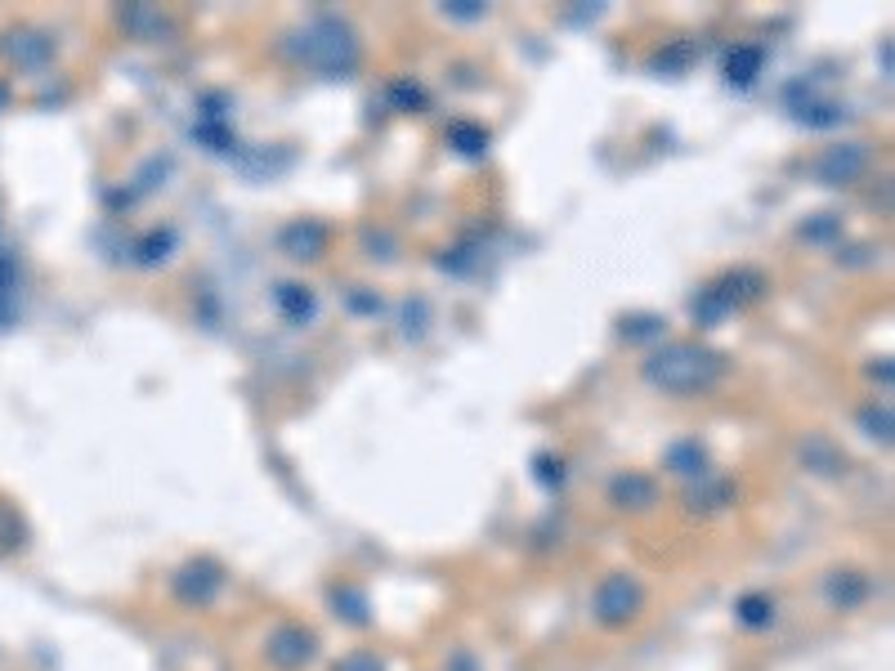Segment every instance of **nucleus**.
<instances>
[{
	"label": "nucleus",
	"instance_id": "nucleus-9",
	"mask_svg": "<svg viewBox=\"0 0 895 671\" xmlns=\"http://www.w3.org/2000/svg\"><path fill=\"white\" fill-rule=\"evenodd\" d=\"M278 305H282L291 318H310V314H314V296H305V286H282V291H278Z\"/></svg>",
	"mask_w": 895,
	"mask_h": 671
},
{
	"label": "nucleus",
	"instance_id": "nucleus-8",
	"mask_svg": "<svg viewBox=\"0 0 895 671\" xmlns=\"http://www.w3.org/2000/svg\"><path fill=\"white\" fill-rule=\"evenodd\" d=\"M282 242H287V246L295 242V260H314L318 251L327 246V233H323L318 224H295V229H287Z\"/></svg>",
	"mask_w": 895,
	"mask_h": 671
},
{
	"label": "nucleus",
	"instance_id": "nucleus-2",
	"mask_svg": "<svg viewBox=\"0 0 895 671\" xmlns=\"http://www.w3.org/2000/svg\"><path fill=\"white\" fill-rule=\"evenodd\" d=\"M295 54H301L310 68L318 72H350L359 63V40L346 23L336 19H318L301 32V46H295Z\"/></svg>",
	"mask_w": 895,
	"mask_h": 671
},
{
	"label": "nucleus",
	"instance_id": "nucleus-3",
	"mask_svg": "<svg viewBox=\"0 0 895 671\" xmlns=\"http://www.w3.org/2000/svg\"><path fill=\"white\" fill-rule=\"evenodd\" d=\"M641 605H645L641 582L627 577V573H614V577H605L601 586H595V613H601V622H609V626L631 622L636 613H641Z\"/></svg>",
	"mask_w": 895,
	"mask_h": 671
},
{
	"label": "nucleus",
	"instance_id": "nucleus-7",
	"mask_svg": "<svg viewBox=\"0 0 895 671\" xmlns=\"http://www.w3.org/2000/svg\"><path fill=\"white\" fill-rule=\"evenodd\" d=\"M654 497H658V488H654L645 475H622V479H614V501H618V507L645 511V507H654Z\"/></svg>",
	"mask_w": 895,
	"mask_h": 671
},
{
	"label": "nucleus",
	"instance_id": "nucleus-12",
	"mask_svg": "<svg viewBox=\"0 0 895 671\" xmlns=\"http://www.w3.org/2000/svg\"><path fill=\"white\" fill-rule=\"evenodd\" d=\"M743 622H748V626L771 622V605H765V600H743Z\"/></svg>",
	"mask_w": 895,
	"mask_h": 671
},
{
	"label": "nucleus",
	"instance_id": "nucleus-5",
	"mask_svg": "<svg viewBox=\"0 0 895 671\" xmlns=\"http://www.w3.org/2000/svg\"><path fill=\"white\" fill-rule=\"evenodd\" d=\"M864 161H869V157H864L860 144H846V148H829V152L820 157L815 171H820L829 184H850V180L864 171Z\"/></svg>",
	"mask_w": 895,
	"mask_h": 671
},
{
	"label": "nucleus",
	"instance_id": "nucleus-4",
	"mask_svg": "<svg viewBox=\"0 0 895 671\" xmlns=\"http://www.w3.org/2000/svg\"><path fill=\"white\" fill-rule=\"evenodd\" d=\"M269 658L278 667H287V671L305 667L314 658V636L301 632V626H282V632H274V640H269Z\"/></svg>",
	"mask_w": 895,
	"mask_h": 671
},
{
	"label": "nucleus",
	"instance_id": "nucleus-10",
	"mask_svg": "<svg viewBox=\"0 0 895 671\" xmlns=\"http://www.w3.org/2000/svg\"><path fill=\"white\" fill-rule=\"evenodd\" d=\"M757 68H761V50H739V54H730V81H739V86H748V81L757 76Z\"/></svg>",
	"mask_w": 895,
	"mask_h": 671
},
{
	"label": "nucleus",
	"instance_id": "nucleus-13",
	"mask_svg": "<svg viewBox=\"0 0 895 671\" xmlns=\"http://www.w3.org/2000/svg\"><path fill=\"white\" fill-rule=\"evenodd\" d=\"M336 671H380V662L372 654H350L346 662H336Z\"/></svg>",
	"mask_w": 895,
	"mask_h": 671
},
{
	"label": "nucleus",
	"instance_id": "nucleus-11",
	"mask_svg": "<svg viewBox=\"0 0 895 671\" xmlns=\"http://www.w3.org/2000/svg\"><path fill=\"white\" fill-rule=\"evenodd\" d=\"M452 139L461 144V152H484V148H488V135H480V131H465V125H457Z\"/></svg>",
	"mask_w": 895,
	"mask_h": 671
},
{
	"label": "nucleus",
	"instance_id": "nucleus-6",
	"mask_svg": "<svg viewBox=\"0 0 895 671\" xmlns=\"http://www.w3.org/2000/svg\"><path fill=\"white\" fill-rule=\"evenodd\" d=\"M176 591H180V600H189V605H206L210 596L220 591V569L216 564H189L180 577H176Z\"/></svg>",
	"mask_w": 895,
	"mask_h": 671
},
{
	"label": "nucleus",
	"instance_id": "nucleus-1",
	"mask_svg": "<svg viewBox=\"0 0 895 671\" xmlns=\"http://www.w3.org/2000/svg\"><path fill=\"white\" fill-rule=\"evenodd\" d=\"M721 371H726V358L707 345H694V341L658 345L645 358V381L667 390V394H699V390L721 381Z\"/></svg>",
	"mask_w": 895,
	"mask_h": 671
}]
</instances>
